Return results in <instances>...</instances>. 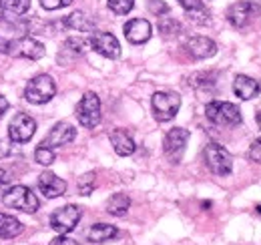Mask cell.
Instances as JSON below:
<instances>
[{
	"mask_svg": "<svg viewBox=\"0 0 261 245\" xmlns=\"http://www.w3.org/2000/svg\"><path fill=\"white\" fill-rule=\"evenodd\" d=\"M0 8L4 14L20 16L31 8V0H0Z\"/></svg>",
	"mask_w": 261,
	"mask_h": 245,
	"instance_id": "24",
	"label": "cell"
},
{
	"mask_svg": "<svg viewBox=\"0 0 261 245\" xmlns=\"http://www.w3.org/2000/svg\"><path fill=\"white\" fill-rule=\"evenodd\" d=\"M6 111H8V99L0 94V119L4 117V113H6Z\"/></svg>",
	"mask_w": 261,
	"mask_h": 245,
	"instance_id": "35",
	"label": "cell"
},
{
	"mask_svg": "<svg viewBox=\"0 0 261 245\" xmlns=\"http://www.w3.org/2000/svg\"><path fill=\"white\" fill-rule=\"evenodd\" d=\"M107 4H109V8H111L115 14L123 16V14H129L130 10H133L135 0H107Z\"/></svg>",
	"mask_w": 261,
	"mask_h": 245,
	"instance_id": "28",
	"label": "cell"
},
{
	"mask_svg": "<svg viewBox=\"0 0 261 245\" xmlns=\"http://www.w3.org/2000/svg\"><path fill=\"white\" fill-rule=\"evenodd\" d=\"M247 157H249L253 163H261V137H259V139H255V141L251 143Z\"/></svg>",
	"mask_w": 261,
	"mask_h": 245,
	"instance_id": "32",
	"label": "cell"
},
{
	"mask_svg": "<svg viewBox=\"0 0 261 245\" xmlns=\"http://www.w3.org/2000/svg\"><path fill=\"white\" fill-rule=\"evenodd\" d=\"M38 2L44 10H59V8H65L68 4H72V0H38Z\"/></svg>",
	"mask_w": 261,
	"mask_h": 245,
	"instance_id": "31",
	"label": "cell"
},
{
	"mask_svg": "<svg viewBox=\"0 0 261 245\" xmlns=\"http://www.w3.org/2000/svg\"><path fill=\"white\" fill-rule=\"evenodd\" d=\"M129 207H130V199L129 195H125V193H115L107 201V211L111 215H115V217H125L127 211H129Z\"/></svg>",
	"mask_w": 261,
	"mask_h": 245,
	"instance_id": "23",
	"label": "cell"
},
{
	"mask_svg": "<svg viewBox=\"0 0 261 245\" xmlns=\"http://www.w3.org/2000/svg\"><path fill=\"white\" fill-rule=\"evenodd\" d=\"M36 133V122L27 113H18L8 122V139L12 143H29Z\"/></svg>",
	"mask_w": 261,
	"mask_h": 245,
	"instance_id": "11",
	"label": "cell"
},
{
	"mask_svg": "<svg viewBox=\"0 0 261 245\" xmlns=\"http://www.w3.org/2000/svg\"><path fill=\"white\" fill-rule=\"evenodd\" d=\"M111 145H113V149H115V153L121 155V157H129V155L135 153V141H133V137H130L127 131H123V129H115L113 133H111Z\"/></svg>",
	"mask_w": 261,
	"mask_h": 245,
	"instance_id": "18",
	"label": "cell"
},
{
	"mask_svg": "<svg viewBox=\"0 0 261 245\" xmlns=\"http://www.w3.org/2000/svg\"><path fill=\"white\" fill-rule=\"evenodd\" d=\"M38 189H40V193H42L46 199H57V197L65 195L66 183L61 177H57L55 173L44 171V173L38 177Z\"/></svg>",
	"mask_w": 261,
	"mask_h": 245,
	"instance_id": "15",
	"label": "cell"
},
{
	"mask_svg": "<svg viewBox=\"0 0 261 245\" xmlns=\"http://www.w3.org/2000/svg\"><path fill=\"white\" fill-rule=\"evenodd\" d=\"M259 14H261L259 4H255L251 0H239V2H235V4L229 6L227 20L231 22V27H235V29H245Z\"/></svg>",
	"mask_w": 261,
	"mask_h": 245,
	"instance_id": "8",
	"label": "cell"
},
{
	"mask_svg": "<svg viewBox=\"0 0 261 245\" xmlns=\"http://www.w3.org/2000/svg\"><path fill=\"white\" fill-rule=\"evenodd\" d=\"M8 191V183H0V199L4 197V193Z\"/></svg>",
	"mask_w": 261,
	"mask_h": 245,
	"instance_id": "38",
	"label": "cell"
},
{
	"mask_svg": "<svg viewBox=\"0 0 261 245\" xmlns=\"http://www.w3.org/2000/svg\"><path fill=\"white\" fill-rule=\"evenodd\" d=\"M117 235H119V229L115 225H109V223H95L87 231V239L91 243H107V241L115 239Z\"/></svg>",
	"mask_w": 261,
	"mask_h": 245,
	"instance_id": "20",
	"label": "cell"
},
{
	"mask_svg": "<svg viewBox=\"0 0 261 245\" xmlns=\"http://www.w3.org/2000/svg\"><path fill=\"white\" fill-rule=\"evenodd\" d=\"M233 92L241 99V101H251L259 94V83L247 75H237L233 81Z\"/></svg>",
	"mask_w": 261,
	"mask_h": 245,
	"instance_id": "17",
	"label": "cell"
},
{
	"mask_svg": "<svg viewBox=\"0 0 261 245\" xmlns=\"http://www.w3.org/2000/svg\"><path fill=\"white\" fill-rule=\"evenodd\" d=\"M151 107H153V115L159 122H167L175 119V115L181 109V96L177 92L171 91H159L153 94L151 99Z\"/></svg>",
	"mask_w": 261,
	"mask_h": 245,
	"instance_id": "4",
	"label": "cell"
},
{
	"mask_svg": "<svg viewBox=\"0 0 261 245\" xmlns=\"http://www.w3.org/2000/svg\"><path fill=\"white\" fill-rule=\"evenodd\" d=\"M48 245H81L76 239H72V237H66V235H59V237H55L53 241Z\"/></svg>",
	"mask_w": 261,
	"mask_h": 245,
	"instance_id": "33",
	"label": "cell"
},
{
	"mask_svg": "<svg viewBox=\"0 0 261 245\" xmlns=\"http://www.w3.org/2000/svg\"><path fill=\"white\" fill-rule=\"evenodd\" d=\"M95 185H97V175L95 173H85L79 179V193L81 195H91L95 191Z\"/></svg>",
	"mask_w": 261,
	"mask_h": 245,
	"instance_id": "27",
	"label": "cell"
},
{
	"mask_svg": "<svg viewBox=\"0 0 261 245\" xmlns=\"http://www.w3.org/2000/svg\"><path fill=\"white\" fill-rule=\"evenodd\" d=\"M187 141H189V131L187 129H181V127H175V129H171L165 135L163 149L171 163H181L183 153L187 149Z\"/></svg>",
	"mask_w": 261,
	"mask_h": 245,
	"instance_id": "9",
	"label": "cell"
},
{
	"mask_svg": "<svg viewBox=\"0 0 261 245\" xmlns=\"http://www.w3.org/2000/svg\"><path fill=\"white\" fill-rule=\"evenodd\" d=\"M81 215H83L81 207H76V205H65V207L57 209L55 213L50 215V227H53L57 233L66 235V233H70V231L79 225Z\"/></svg>",
	"mask_w": 261,
	"mask_h": 245,
	"instance_id": "10",
	"label": "cell"
},
{
	"mask_svg": "<svg viewBox=\"0 0 261 245\" xmlns=\"http://www.w3.org/2000/svg\"><path fill=\"white\" fill-rule=\"evenodd\" d=\"M74 137H76V129H74L72 125H68V122H57V125L50 129V133L46 135V139L42 141V145H46V147H50V149H55V147H65V145L74 141Z\"/></svg>",
	"mask_w": 261,
	"mask_h": 245,
	"instance_id": "13",
	"label": "cell"
},
{
	"mask_svg": "<svg viewBox=\"0 0 261 245\" xmlns=\"http://www.w3.org/2000/svg\"><path fill=\"white\" fill-rule=\"evenodd\" d=\"M46 48L42 42L34 40L31 36H20V38H14L8 42V53L10 57L14 59H27V61H40L44 57Z\"/></svg>",
	"mask_w": 261,
	"mask_h": 245,
	"instance_id": "7",
	"label": "cell"
},
{
	"mask_svg": "<svg viewBox=\"0 0 261 245\" xmlns=\"http://www.w3.org/2000/svg\"><path fill=\"white\" fill-rule=\"evenodd\" d=\"M151 32H153V29H151L149 20H145V18H133L125 24V36L133 44L147 42L151 38Z\"/></svg>",
	"mask_w": 261,
	"mask_h": 245,
	"instance_id": "16",
	"label": "cell"
},
{
	"mask_svg": "<svg viewBox=\"0 0 261 245\" xmlns=\"http://www.w3.org/2000/svg\"><path fill=\"white\" fill-rule=\"evenodd\" d=\"M34 159H36L38 165L48 167V165L55 163L57 155H55V149H50V147H46V145H40V147H36V151H34Z\"/></svg>",
	"mask_w": 261,
	"mask_h": 245,
	"instance_id": "26",
	"label": "cell"
},
{
	"mask_svg": "<svg viewBox=\"0 0 261 245\" xmlns=\"http://www.w3.org/2000/svg\"><path fill=\"white\" fill-rule=\"evenodd\" d=\"M0 53H8V40L0 38Z\"/></svg>",
	"mask_w": 261,
	"mask_h": 245,
	"instance_id": "36",
	"label": "cell"
},
{
	"mask_svg": "<svg viewBox=\"0 0 261 245\" xmlns=\"http://www.w3.org/2000/svg\"><path fill=\"white\" fill-rule=\"evenodd\" d=\"M57 94V85L48 75H36L24 89V99L33 105H44Z\"/></svg>",
	"mask_w": 261,
	"mask_h": 245,
	"instance_id": "5",
	"label": "cell"
},
{
	"mask_svg": "<svg viewBox=\"0 0 261 245\" xmlns=\"http://www.w3.org/2000/svg\"><path fill=\"white\" fill-rule=\"evenodd\" d=\"M0 183H8V175H6V171L0 167Z\"/></svg>",
	"mask_w": 261,
	"mask_h": 245,
	"instance_id": "37",
	"label": "cell"
},
{
	"mask_svg": "<svg viewBox=\"0 0 261 245\" xmlns=\"http://www.w3.org/2000/svg\"><path fill=\"white\" fill-rule=\"evenodd\" d=\"M205 117L217 127H237L241 122V111L233 103L211 101L205 107Z\"/></svg>",
	"mask_w": 261,
	"mask_h": 245,
	"instance_id": "1",
	"label": "cell"
},
{
	"mask_svg": "<svg viewBox=\"0 0 261 245\" xmlns=\"http://www.w3.org/2000/svg\"><path fill=\"white\" fill-rule=\"evenodd\" d=\"M203 159H205L207 169L217 177H227L233 171V159L227 149L219 143H209L203 149Z\"/></svg>",
	"mask_w": 261,
	"mask_h": 245,
	"instance_id": "2",
	"label": "cell"
},
{
	"mask_svg": "<svg viewBox=\"0 0 261 245\" xmlns=\"http://www.w3.org/2000/svg\"><path fill=\"white\" fill-rule=\"evenodd\" d=\"M74 115L83 127L95 129L100 122V99L97 96V92H85L76 105Z\"/></svg>",
	"mask_w": 261,
	"mask_h": 245,
	"instance_id": "6",
	"label": "cell"
},
{
	"mask_svg": "<svg viewBox=\"0 0 261 245\" xmlns=\"http://www.w3.org/2000/svg\"><path fill=\"white\" fill-rule=\"evenodd\" d=\"M185 48H187V53L193 59H197V61L211 59L217 53V44L211 38H207V36H193V38H189L187 44H185Z\"/></svg>",
	"mask_w": 261,
	"mask_h": 245,
	"instance_id": "14",
	"label": "cell"
},
{
	"mask_svg": "<svg viewBox=\"0 0 261 245\" xmlns=\"http://www.w3.org/2000/svg\"><path fill=\"white\" fill-rule=\"evenodd\" d=\"M22 231H24V225H22L16 217L0 213V237H4V239H12V237L20 235Z\"/></svg>",
	"mask_w": 261,
	"mask_h": 245,
	"instance_id": "22",
	"label": "cell"
},
{
	"mask_svg": "<svg viewBox=\"0 0 261 245\" xmlns=\"http://www.w3.org/2000/svg\"><path fill=\"white\" fill-rule=\"evenodd\" d=\"M257 125H259V129H261V111L257 113Z\"/></svg>",
	"mask_w": 261,
	"mask_h": 245,
	"instance_id": "39",
	"label": "cell"
},
{
	"mask_svg": "<svg viewBox=\"0 0 261 245\" xmlns=\"http://www.w3.org/2000/svg\"><path fill=\"white\" fill-rule=\"evenodd\" d=\"M89 44L95 53H98L105 59H119L121 57V44H119L117 36L111 32H93L89 38Z\"/></svg>",
	"mask_w": 261,
	"mask_h": 245,
	"instance_id": "12",
	"label": "cell"
},
{
	"mask_svg": "<svg viewBox=\"0 0 261 245\" xmlns=\"http://www.w3.org/2000/svg\"><path fill=\"white\" fill-rule=\"evenodd\" d=\"M89 46H91V44H89V40H85V38H76V36L66 38L65 44H63V51H61V55H59V61L68 62L70 59H76V57L85 55Z\"/></svg>",
	"mask_w": 261,
	"mask_h": 245,
	"instance_id": "19",
	"label": "cell"
},
{
	"mask_svg": "<svg viewBox=\"0 0 261 245\" xmlns=\"http://www.w3.org/2000/svg\"><path fill=\"white\" fill-rule=\"evenodd\" d=\"M8 153H10L8 141H0V159H2V157H8Z\"/></svg>",
	"mask_w": 261,
	"mask_h": 245,
	"instance_id": "34",
	"label": "cell"
},
{
	"mask_svg": "<svg viewBox=\"0 0 261 245\" xmlns=\"http://www.w3.org/2000/svg\"><path fill=\"white\" fill-rule=\"evenodd\" d=\"M159 31H161L163 36H177L181 32V22L171 18V16H163L159 20Z\"/></svg>",
	"mask_w": 261,
	"mask_h": 245,
	"instance_id": "25",
	"label": "cell"
},
{
	"mask_svg": "<svg viewBox=\"0 0 261 245\" xmlns=\"http://www.w3.org/2000/svg\"><path fill=\"white\" fill-rule=\"evenodd\" d=\"M177 2L185 8L187 14H193V12H197V10H203V8H205L203 0H177Z\"/></svg>",
	"mask_w": 261,
	"mask_h": 245,
	"instance_id": "30",
	"label": "cell"
},
{
	"mask_svg": "<svg viewBox=\"0 0 261 245\" xmlns=\"http://www.w3.org/2000/svg\"><path fill=\"white\" fill-rule=\"evenodd\" d=\"M4 205L10 209H18L22 213H34L38 209V197L24 185H12L2 197Z\"/></svg>",
	"mask_w": 261,
	"mask_h": 245,
	"instance_id": "3",
	"label": "cell"
},
{
	"mask_svg": "<svg viewBox=\"0 0 261 245\" xmlns=\"http://www.w3.org/2000/svg\"><path fill=\"white\" fill-rule=\"evenodd\" d=\"M147 8L155 14V16H163L169 12V4H165L163 0H149L147 2Z\"/></svg>",
	"mask_w": 261,
	"mask_h": 245,
	"instance_id": "29",
	"label": "cell"
},
{
	"mask_svg": "<svg viewBox=\"0 0 261 245\" xmlns=\"http://www.w3.org/2000/svg\"><path fill=\"white\" fill-rule=\"evenodd\" d=\"M63 24H65L66 29H72V31H79V32L95 31V20H93L87 12H83V10H74V12H70L68 16H65Z\"/></svg>",
	"mask_w": 261,
	"mask_h": 245,
	"instance_id": "21",
	"label": "cell"
}]
</instances>
